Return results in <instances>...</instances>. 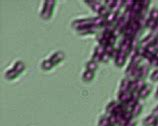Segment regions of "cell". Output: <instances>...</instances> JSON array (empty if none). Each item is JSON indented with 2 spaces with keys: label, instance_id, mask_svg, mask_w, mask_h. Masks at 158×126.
Wrapping results in <instances>:
<instances>
[{
  "label": "cell",
  "instance_id": "277c9868",
  "mask_svg": "<svg viewBox=\"0 0 158 126\" xmlns=\"http://www.w3.org/2000/svg\"><path fill=\"white\" fill-rule=\"evenodd\" d=\"M93 24V18H82V19H76L72 22V27L78 29L81 27H84L86 25Z\"/></svg>",
  "mask_w": 158,
  "mask_h": 126
},
{
  "label": "cell",
  "instance_id": "9a60e30c",
  "mask_svg": "<svg viewBox=\"0 0 158 126\" xmlns=\"http://www.w3.org/2000/svg\"><path fill=\"white\" fill-rule=\"evenodd\" d=\"M117 105H118L117 101H111V102L106 106V114H107V115L112 114V113H113V110L115 109V107L117 106Z\"/></svg>",
  "mask_w": 158,
  "mask_h": 126
},
{
  "label": "cell",
  "instance_id": "ba28073f",
  "mask_svg": "<svg viewBox=\"0 0 158 126\" xmlns=\"http://www.w3.org/2000/svg\"><path fill=\"white\" fill-rule=\"evenodd\" d=\"M158 117H156L155 115L150 114L146 116V118L143 120V125L144 126H154V124L157 122Z\"/></svg>",
  "mask_w": 158,
  "mask_h": 126
},
{
  "label": "cell",
  "instance_id": "d6a6232c",
  "mask_svg": "<svg viewBox=\"0 0 158 126\" xmlns=\"http://www.w3.org/2000/svg\"><path fill=\"white\" fill-rule=\"evenodd\" d=\"M154 126H158V120H157V122H156V123L154 124Z\"/></svg>",
  "mask_w": 158,
  "mask_h": 126
},
{
  "label": "cell",
  "instance_id": "44dd1931",
  "mask_svg": "<svg viewBox=\"0 0 158 126\" xmlns=\"http://www.w3.org/2000/svg\"><path fill=\"white\" fill-rule=\"evenodd\" d=\"M149 18L158 21V9L157 8H153V9L149 12Z\"/></svg>",
  "mask_w": 158,
  "mask_h": 126
},
{
  "label": "cell",
  "instance_id": "7c38bea8",
  "mask_svg": "<svg viewBox=\"0 0 158 126\" xmlns=\"http://www.w3.org/2000/svg\"><path fill=\"white\" fill-rule=\"evenodd\" d=\"M148 71H149V69H148V66H147V65H140L138 79H141V80H144V79L147 77Z\"/></svg>",
  "mask_w": 158,
  "mask_h": 126
},
{
  "label": "cell",
  "instance_id": "2e32d148",
  "mask_svg": "<svg viewBox=\"0 0 158 126\" xmlns=\"http://www.w3.org/2000/svg\"><path fill=\"white\" fill-rule=\"evenodd\" d=\"M86 68L87 70H90V71H95L98 68V63L95 62L94 60H90L86 63Z\"/></svg>",
  "mask_w": 158,
  "mask_h": 126
},
{
  "label": "cell",
  "instance_id": "d6986e66",
  "mask_svg": "<svg viewBox=\"0 0 158 126\" xmlns=\"http://www.w3.org/2000/svg\"><path fill=\"white\" fill-rule=\"evenodd\" d=\"M109 125V119H108V115L101 116V118L98 121V126H108Z\"/></svg>",
  "mask_w": 158,
  "mask_h": 126
},
{
  "label": "cell",
  "instance_id": "484cf974",
  "mask_svg": "<svg viewBox=\"0 0 158 126\" xmlns=\"http://www.w3.org/2000/svg\"><path fill=\"white\" fill-rule=\"evenodd\" d=\"M149 64L153 67H158V58H156L155 56L152 58V59L149 61Z\"/></svg>",
  "mask_w": 158,
  "mask_h": 126
},
{
  "label": "cell",
  "instance_id": "52a82bcc",
  "mask_svg": "<svg viewBox=\"0 0 158 126\" xmlns=\"http://www.w3.org/2000/svg\"><path fill=\"white\" fill-rule=\"evenodd\" d=\"M151 89H152L151 85H149V84H145L144 87L138 92V93H139V97H140L141 99H145L149 94H150Z\"/></svg>",
  "mask_w": 158,
  "mask_h": 126
},
{
  "label": "cell",
  "instance_id": "8992f818",
  "mask_svg": "<svg viewBox=\"0 0 158 126\" xmlns=\"http://www.w3.org/2000/svg\"><path fill=\"white\" fill-rule=\"evenodd\" d=\"M64 57H65V55H64L63 52H62V51H58V52L53 54V55L51 56V58H50V60L53 62L54 65H56V64H58V63H60L62 60H63Z\"/></svg>",
  "mask_w": 158,
  "mask_h": 126
},
{
  "label": "cell",
  "instance_id": "836d02e7",
  "mask_svg": "<svg viewBox=\"0 0 158 126\" xmlns=\"http://www.w3.org/2000/svg\"><path fill=\"white\" fill-rule=\"evenodd\" d=\"M108 126H110V125H108Z\"/></svg>",
  "mask_w": 158,
  "mask_h": 126
},
{
  "label": "cell",
  "instance_id": "83f0119b",
  "mask_svg": "<svg viewBox=\"0 0 158 126\" xmlns=\"http://www.w3.org/2000/svg\"><path fill=\"white\" fill-rule=\"evenodd\" d=\"M116 39H117V37L114 36V35H112V36L110 37V38H109V40H108V44H110V45H113V46H114L115 42H116Z\"/></svg>",
  "mask_w": 158,
  "mask_h": 126
},
{
  "label": "cell",
  "instance_id": "5b68a950",
  "mask_svg": "<svg viewBox=\"0 0 158 126\" xmlns=\"http://www.w3.org/2000/svg\"><path fill=\"white\" fill-rule=\"evenodd\" d=\"M131 98H132V93H131L130 91L119 92V94H118V100L120 101V103L126 104Z\"/></svg>",
  "mask_w": 158,
  "mask_h": 126
},
{
  "label": "cell",
  "instance_id": "4fadbf2b",
  "mask_svg": "<svg viewBox=\"0 0 158 126\" xmlns=\"http://www.w3.org/2000/svg\"><path fill=\"white\" fill-rule=\"evenodd\" d=\"M93 78H94V71H90L86 69V71L82 75V80L85 82H89L92 80Z\"/></svg>",
  "mask_w": 158,
  "mask_h": 126
},
{
  "label": "cell",
  "instance_id": "d4e9b609",
  "mask_svg": "<svg viewBox=\"0 0 158 126\" xmlns=\"http://www.w3.org/2000/svg\"><path fill=\"white\" fill-rule=\"evenodd\" d=\"M150 79H151L152 81H154V82L158 81V69L154 70V71H153V72L151 73V75H150Z\"/></svg>",
  "mask_w": 158,
  "mask_h": 126
},
{
  "label": "cell",
  "instance_id": "8fae6325",
  "mask_svg": "<svg viewBox=\"0 0 158 126\" xmlns=\"http://www.w3.org/2000/svg\"><path fill=\"white\" fill-rule=\"evenodd\" d=\"M126 55H123V54H120L119 52L117 53V56L115 58V65L118 66V67H122L124 64H125V61H126Z\"/></svg>",
  "mask_w": 158,
  "mask_h": 126
},
{
  "label": "cell",
  "instance_id": "7a4b0ae2",
  "mask_svg": "<svg viewBox=\"0 0 158 126\" xmlns=\"http://www.w3.org/2000/svg\"><path fill=\"white\" fill-rule=\"evenodd\" d=\"M54 5H55V1H52V0L44 1V6L42 8V10H41V18L44 20H48L52 16Z\"/></svg>",
  "mask_w": 158,
  "mask_h": 126
},
{
  "label": "cell",
  "instance_id": "f546056e",
  "mask_svg": "<svg viewBox=\"0 0 158 126\" xmlns=\"http://www.w3.org/2000/svg\"><path fill=\"white\" fill-rule=\"evenodd\" d=\"M152 114H153V115H155L156 117H158V105H157V106H155L154 108H153Z\"/></svg>",
  "mask_w": 158,
  "mask_h": 126
},
{
  "label": "cell",
  "instance_id": "cb8c5ba5",
  "mask_svg": "<svg viewBox=\"0 0 158 126\" xmlns=\"http://www.w3.org/2000/svg\"><path fill=\"white\" fill-rule=\"evenodd\" d=\"M104 3L106 4L105 6L108 8V9L112 10V9H113V7L115 6V3H116V1H114V0H110V1H105Z\"/></svg>",
  "mask_w": 158,
  "mask_h": 126
},
{
  "label": "cell",
  "instance_id": "4dcf8cb0",
  "mask_svg": "<svg viewBox=\"0 0 158 126\" xmlns=\"http://www.w3.org/2000/svg\"><path fill=\"white\" fill-rule=\"evenodd\" d=\"M155 97H156V98H158V89H157V91H156V94H155Z\"/></svg>",
  "mask_w": 158,
  "mask_h": 126
},
{
  "label": "cell",
  "instance_id": "7402d4cb",
  "mask_svg": "<svg viewBox=\"0 0 158 126\" xmlns=\"http://www.w3.org/2000/svg\"><path fill=\"white\" fill-rule=\"evenodd\" d=\"M135 1H132V0H125L124 1V7H125V10H132V7L134 5Z\"/></svg>",
  "mask_w": 158,
  "mask_h": 126
},
{
  "label": "cell",
  "instance_id": "e0dca14e",
  "mask_svg": "<svg viewBox=\"0 0 158 126\" xmlns=\"http://www.w3.org/2000/svg\"><path fill=\"white\" fill-rule=\"evenodd\" d=\"M54 66L53 62L49 59V60H44L42 62V64H41V67H42L43 70H50L52 69V67Z\"/></svg>",
  "mask_w": 158,
  "mask_h": 126
},
{
  "label": "cell",
  "instance_id": "4316f807",
  "mask_svg": "<svg viewBox=\"0 0 158 126\" xmlns=\"http://www.w3.org/2000/svg\"><path fill=\"white\" fill-rule=\"evenodd\" d=\"M110 58H111V57H110L109 55H108L107 53H104V54H103V55L101 56L100 61H101V62H107V61H109Z\"/></svg>",
  "mask_w": 158,
  "mask_h": 126
},
{
  "label": "cell",
  "instance_id": "3957f363",
  "mask_svg": "<svg viewBox=\"0 0 158 126\" xmlns=\"http://www.w3.org/2000/svg\"><path fill=\"white\" fill-rule=\"evenodd\" d=\"M158 38V35L153 34L152 32H150V34H148L146 37L140 41V46H142L144 48H147L148 46H151L154 44V42L156 41V39Z\"/></svg>",
  "mask_w": 158,
  "mask_h": 126
},
{
  "label": "cell",
  "instance_id": "30bf717a",
  "mask_svg": "<svg viewBox=\"0 0 158 126\" xmlns=\"http://www.w3.org/2000/svg\"><path fill=\"white\" fill-rule=\"evenodd\" d=\"M131 80L128 79L127 77L122 79L121 83H120V88H119V92H125L129 90V86H130Z\"/></svg>",
  "mask_w": 158,
  "mask_h": 126
},
{
  "label": "cell",
  "instance_id": "ffe728a7",
  "mask_svg": "<svg viewBox=\"0 0 158 126\" xmlns=\"http://www.w3.org/2000/svg\"><path fill=\"white\" fill-rule=\"evenodd\" d=\"M156 24H157V21L156 20L151 19V18H149V17L147 18V20H146V27L147 28H150L151 30H152V29L156 26Z\"/></svg>",
  "mask_w": 158,
  "mask_h": 126
},
{
  "label": "cell",
  "instance_id": "5bb4252c",
  "mask_svg": "<svg viewBox=\"0 0 158 126\" xmlns=\"http://www.w3.org/2000/svg\"><path fill=\"white\" fill-rule=\"evenodd\" d=\"M142 108H143L142 104H140V102L137 103V104L135 105V106L132 108V110H131L133 117H137V116H139V115L141 114V112H142Z\"/></svg>",
  "mask_w": 158,
  "mask_h": 126
},
{
  "label": "cell",
  "instance_id": "9c48e42d",
  "mask_svg": "<svg viewBox=\"0 0 158 126\" xmlns=\"http://www.w3.org/2000/svg\"><path fill=\"white\" fill-rule=\"evenodd\" d=\"M85 3L89 4L91 9H92L94 12H96V13H98V12L101 10V8L104 6V5H102L101 2H99V1H85Z\"/></svg>",
  "mask_w": 158,
  "mask_h": 126
},
{
  "label": "cell",
  "instance_id": "f1b7e54d",
  "mask_svg": "<svg viewBox=\"0 0 158 126\" xmlns=\"http://www.w3.org/2000/svg\"><path fill=\"white\" fill-rule=\"evenodd\" d=\"M136 124H137V122H136V120H131V121H129V122H127L126 124H125V126H136Z\"/></svg>",
  "mask_w": 158,
  "mask_h": 126
},
{
  "label": "cell",
  "instance_id": "ac0fdd59",
  "mask_svg": "<svg viewBox=\"0 0 158 126\" xmlns=\"http://www.w3.org/2000/svg\"><path fill=\"white\" fill-rule=\"evenodd\" d=\"M141 9H142V1H135L131 11L135 12V13H139L140 14Z\"/></svg>",
  "mask_w": 158,
  "mask_h": 126
},
{
  "label": "cell",
  "instance_id": "1f68e13d",
  "mask_svg": "<svg viewBox=\"0 0 158 126\" xmlns=\"http://www.w3.org/2000/svg\"><path fill=\"white\" fill-rule=\"evenodd\" d=\"M155 57H156V58H158V51H157V53L155 54Z\"/></svg>",
  "mask_w": 158,
  "mask_h": 126
},
{
  "label": "cell",
  "instance_id": "6da1fadb",
  "mask_svg": "<svg viewBox=\"0 0 158 126\" xmlns=\"http://www.w3.org/2000/svg\"><path fill=\"white\" fill-rule=\"evenodd\" d=\"M25 69V65L22 61H17L15 63L14 67L12 69H9L5 73V78L6 79H14L18 76V75L23 72V70Z\"/></svg>",
  "mask_w": 158,
  "mask_h": 126
},
{
  "label": "cell",
  "instance_id": "603a6c76",
  "mask_svg": "<svg viewBox=\"0 0 158 126\" xmlns=\"http://www.w3.org/2000/svg\"><path fill=\"white\" fill-rule=\"evenodd\" d=\"M97 40H98V43H99V45L104 46V47H105L106 45H108V40H106V39L104 38V37L102 36V34L98 36Z\"/></svg>",
  "mask_w": 158,
  "mask_h": 126
}]
</instances>
